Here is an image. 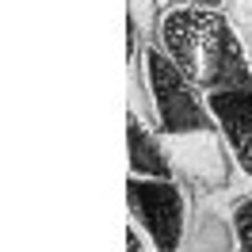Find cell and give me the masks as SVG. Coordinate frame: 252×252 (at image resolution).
I'll return each mask as SVG.
<instances>
[{
    "mask_svg": "<svg viewBox=\"0 0 252 252\" xmlns=\"http://www.w3.org/2000/svg\"><path fill=\"white\" fill-rule=\"evenodd\" d=\"M130 58L142 65L149 123L164 142L172 176L180 184H188L195 195L233 191V168L218 138V126L210 119L206 95L176 69L172 58L157 42H145Z\"/></svg>",
    "mask_w": 252,
    "mask_h": 252,
    "instance_id": "1",
    "label": "cell"
},
{
    "mask_svg": "<svg viewBox=\"0 0 252 252\" xmlns=\"http://www.w3.org/2000/svg\"><path fill=\"white\" fill-rule=\"evenodd\" d=\"M153 42L199 92L252 80V46L245 38V27L225 8L172 0L157 19Z\"/></svg>",
    "mask_w": 252,
    "mask_h": 252,
    "instance_id": "2",
    "label": "cell"
},
{
    "mask_svg": "<svg viewBox=\"0 0 252 252\" xmlns=\"http://www.w3.org/2000/svg\"><path fill=\"white\" fill-rule=\"evenodd\" d=\"M195 199L176 176H126V225L142 233L149 252H184Z\"/></svg>",
    "mask_w": 252,
    "mask_h": 252,
    "instance_id": "3",
    "label": "cell"
},
{
    "mask_svg": "<svg viewBox=\"0 0 252 252\" xmlns=\"http://www.w3.org/2000/svg\"><path fill=\"white\" fill-rule=\"evenodd\" d=\"M203 95L233 168V191H252V80L225 84Z\"/></svg>",
    "mask_w": 252,
    "mask_h": 252,
    "instance_id": "4",
    "label": "cell"
},
{
    "mask_svg": "<svg viewBox=\"0 0 252 252\" xmlns=\"http://www.w3.org/2000/svg\"><path fill=\"white\" fill-rule=\"evenodd\" d=\"M184 252H237L233 191H210L195 199V221Z\"/></svg>",
    "mask_w": 252,
    "mask_h": 252,
    "instance_id": "5",
    "label": "cell"
},
{
    "mask_svg": "<svg viewBox=\"0 0 252 252\" xmlns=\"http://www.w3.org/2000/svg\"><path fill=\"white\" fill-rule=\"evenodd\" d=\"M126 176H172L160 134L134 111H126Z\"/></svg>",
    "mask_w": 252,
    "mask_h": 252,
    "instance_id": "6",
    "label": "cell"
},
{
    "mask_svg": "<svg viewBox=\"0 0 252 252\" xmlns=\"http://www.w3.org/2000/svg\"><path fill=\"white\" fill-rule=\"evenodd\" d=\"M160 12H164L160 0H126V58L153 42Z\"/></svg>",
    "mask_w": 252,
    "mask_h": 252,
    "instance_id": "7",
    "label": "cell"
},
{
    "mask_svg": "<svg viewBox=\"0 0 252 252\" xmlns=\"http://www.w3.org/2000/svg\"><path fill=\"white\" fill-rule=\"evenodd\" d=\"M233 229L237 252H252V191H233Z\"/></svg>",
    "mask_w": 252,
    "mask_h": 252,
    "instance_id": "8",
    "label": "cell"
},
{
    "mask_svg": "<svg viewBox=\"0 0 252 252\" xmlns=\"http://www.w3.org/2000/svg\"><path fill=\"white\" fill-rule=\"evenodd\" d=\"M126 252H149L145 241H142V233H138L134 225H126Z\"/></svg>",
    "mask_w": 252,
    "mask_h": 252,
    "instance_id": "9",
    "label": "cell"
},
{
    "mask_svg": "<svg viewBox=\"0 0 252 252\" xmlns=\"http://www.w3.org/2000/svg\"><path fill=\"white\" fill-rule=\"evenodd\" d=\"M160 4H172V0H160Z\"/></svg>",
    "mask_w": 252,
    "mask_h": 252,
    "instance_id": "10",
    "label": "cell"
}]
</instances>
